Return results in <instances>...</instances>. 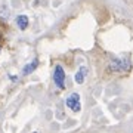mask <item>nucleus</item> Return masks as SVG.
Segmentation results:
<instances>
[{"instance_id": "nucleus-1", "label": "nucleus", "mask_w": 133, "mask_h": 133, "mask_svg": "<svg viewBox=\"0 0 133 133\" xmlns=\"http://www.w3.org/2000/svg\"><path fill=\"white\" fill-rule=\"evenodd\" d=\"M130 70V61L127 56L114 58L109 62V71L111 72H126Z\"/></svg>"}, {"instance_id": "nucleus-4", "label": "nucleus", "mask_w": 133, "mask_h": 133, "mask_svg": "<svg viewBox=\"0 0 133 133\" xmlns=\"http://www.w3.org/2000/svg\"><path fill=\"white\" fill-rule=\"evenodd\" d=\"M86 76H87V68H86V66H81L76 74V83L77 84H83L84 80H86Z\"/></svg>"}, {"instance_id": "nucleus-6", "label": "nucleus", "mask_w": 133, "mask_h": 133, "mask_svg": "<svg viewBox=\"0 0 133 133\" xmlns=\"http://www.w3.org/2000/svg\"><path fill=\"white\" fill-rule=\"evenodd\" d=\"M37 65H38V61H37V59H34L33 62H30V64H27V65L24 66L22 72H24V74H30V72H33L34 70L37 68Z\"/></svg>"}, {"instance_id": "nucleus-7", "label": "nucleus", "mask_w": 133, "mask_h": 133, "mask_svg": "<svg viewBox=\"0 0 133 133\" xmlns=\"http://www.w3.org/2000/svg\"><path fill=\"white\" fill-rule=\"evenodd\" d=\"M33 133H37V132H33Z\"/></svg>"}, {"instance_id": "nucleus-2", "label": "nucleus", "mask_w": 133, "mask_h": 133, "mask_svg": "<svg viewBox=\"0 0 133 133\" xmlns=\"http://www.w3.org/2000/svg\"><path fill=\"white\" fill-rule=\"evenodd\" d=\"M53 83L61 90L65 87V72H64V68L61 65L55 66V71H53Z\"/></svg>"}, {"instance_id": "nucleus-3", "label": "nucleus", "mask_w": 133, "mask_h": 133, "mask_svg": "<svg viewBox=\"0 0 133 133\" xmlns=\"http://www.w3.org/2000/svg\"><path fill=\"white\" fill-rule=\"evenodd\" d=\"M65 105L68 107L70 109H72L74 112H78L81 109V105H80V95L78 93H71V95L66 98V101H65Z\"/></svg>"}, {"instance_id": "nucleus-5", "label": "nucleus", "mask_w": 133, "mask_h": 133, "mask_svg": "<svg viewBox=\"0 0 133 133\" xmlns=\"http://www.w3.org/2000/svg\"><path fill=\"white\" fill-rule=\"evenodd\" d=\"M16 25H18L21 30H25L28 27V18H27L25 15H19L18 18H16Z\"/></svg>"}]
</instances>
